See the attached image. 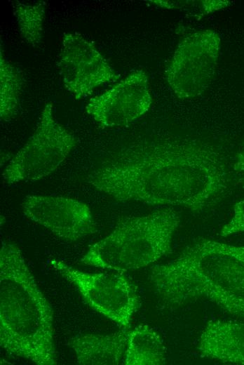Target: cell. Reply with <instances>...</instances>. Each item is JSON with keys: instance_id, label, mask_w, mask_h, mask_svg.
<instances>
[{"instance_id": "cell-17", "label": "cell", "mask_w": 244, "mask_h": 365, "mask_svg": "<svg viewBox=\"0 0 244 365\" xmlns=\"http://www.w3.org/2000/svg\"><path fill=\"white\" fill-rule=\"evenodd\" d=\"M234 171L238 176V182L244 188V149L238 157L234 165Z\"/></svg>"}, {"instance_id": "cell-7", "label": "cell", "mask_w": 244, "mask_h": 365, "mask_svg": "<svg viewBox=\"0 0 244 365\" xmlns=\"http://www.w3.org/2000/svg\"><path fill=\"white\" fill-rule=\"evenodd\" d=\"M221 40L213 30L196 32L178 45L165 72V79L180 99L202 95L215 75Z\"/></svg>"}, {"instance_id": "cell-16", "label": "cell", "mask_w": 244, "mask_h": 365, "mask_svg": "<svg viewBox=\"0 0 244 365\" xmlns=\"http://www.w3.org/2000/svg\"><path fill=\"white\" fill-rule=\"evenodd\" d=\"M243 232H244V199L234 205L233 216L229 222L222 227L219 234L225 237Z\"/></svg>"}, {"instance_id": "cell-1", "label": "cell", "mask_w": 244, "mask_h": 365, "mask_svg": "<svg viewBox=\"0 0 244 365\" xmlns=\"http://www.w3.org/2000/svg\"><path fill=\"white\" fill-rule=\"evenodd\" d=\"M86 181L118 201L201 211L225 192L229 179L215 149L185 140L128 148L91 171Z\"/></svg>"}, {"instance_id": "cell-2", "label": "cell", "mask_w": 244, "mask_h": 365, "mask_svg": "<svg viewBox=\"0 0 244 365\" xmlns=\"http://www.w3.org/2000/svg\"><path fill=\"white\" fill-rule=\"evenodd\" d=\"M149 279L168 303L203 298L244 317V245L199 239L170 263L151 267Z\"/></svg>"}, {"instance_id": "cell-3", "label": "cell", "mask_w": 244, "mask_h": 365, "mask_svg": "<svg viewBox=\"0 0 244 365\" xmlns=\"http://www.w3.org/2000/svg\"><path fill=\"white\" fill-rule=\"evenodd\" d=\"M0 345L36 364H57L53 310L20 248L10 241L0 250Z\"/></svg>"}, {"instance_id": "cell-10", "label": "cell", "mask_w": 244, "mask_h": 365, "mask_svg": "<svg viewBox=\"0 0 244 365\" xmlns=\"http://www.w3.org/2000/svg\"><path fill=\"white\" fill-rule=\"evenodd\" d=\"M22 207L30 220L66 241H76L97 231L89 206L73 198L29 195L25 198Z\"/></svg>"}, {"instance_id": "cell-15", "label": "cell", "mask_w": 244, "mask_h": 365, "mask_svg": "<svg viewBox=\"0 0 244 365\" xmlns=\"http://www.w3.org/2000/svg\"><path fill=\"white\" fill-rule=\"evenodd\" d=\"M13 9L22 37L32 46L40 44L42 39L46 4L43 2L34 5L17 2L14 4Z\"/></svg>"}, {"instance_id": "cell-6", "label": "cell", "mask_w": 244, "mask_h": 365, "mask_svg": "<svg viewBox=\"0 0 244 365\" xmlns=\"http://www.w3.org/2000/svg\"><path fill=\"white\" fill-rule=\"evenodd\" d=\"M50 264L76 286L93 310L123 328L130 327L140 307V299L136 287L126 276L114 272H85L55 258Z\"/></svg>"}, {"instance_id": "cell-14", "label": "cell", "mask_w": 244, "mask_h": 365, "mask_svg": "<svg viewBox=\"0 0 244 365\" xmlns=\"http://www.w3.org/2000/svg\"><path fill=\"white\" fill-rule=\"evenodd\" d=\"M0 57V117L2 121H8L18 112L22 80L17 69L6 60L1 49Z\"/></svg>"}, {"instance_id": "cell-12", "label": "cell", "mask_w": 244, "mask_h": 365, "mask_svg": "<svg viewBox=\"0 0 244 365\" xmlns=\"http://www.w3.org/2000/svg\"><path fill=\"white\" fill-rule=\"evenodd\" d=\"M128 328L110 334H86L73 338L69 346L76 363L83 365L123 364L128 343Z\"/></svg>"}, {"instance_id": "cell-8", "label": "cell", "mask_w": 244, "mask_h": 365, "mask_svg": "<svg viewBox=\"0 0 244 365\" xmlns=\"http://www.w3.org/2000/svg\"><path fill=\"white\" fill-rule=\"evenodd\" d=\"M57 67L65 88L76 100L120 77L95 45L77 32L64 34Z\"/></svg>"}, {"instance_id": "cell-11", "label": "cell", "mask_w": 244, "mask_h": 365, "mask_svg": "<svg viewBox=\"0 0 244 365\" xmlns=\"http://www.w3.org/2000/svg\"><path fill=\"white\" fill-rule=\"evenodd\" d=\"M197 349L207 357L244 365V324L208 321L201 334Z\"/></svg>"}, {"instance_id": "cell-5", "label": "cell", "mask_w": 244, "mask_h": 365, "mask_svg": "<svg viewBox=\"0 0 244 365\" xmlns=\"http://www.w3.org/2000/svg\"><path fill=\"white\" fill-rule=\"evenodd\" d=\"M76 145V138L53 116L48 102L37 127L5 168L2 176L8 184L33 182L54 172Z\"/></svg>"}, {"instance_id": "cell-9", "label": "cell", "mask_w": 244, "mask_h": 365, "mask_svg": "<svg viewBox=\"0 0 244 365\" xmlns=\"http://www.w3.org/2000/svg\"><path fill=\"white\" fill-rule=\"evenodd\" d=\"M151 102L147 74L137 69L91 98L85 109L100 127L113 128L126 126L141 117L149 111Z\"/></svg>"}, {"instance_id": "cell-4", "label": "cell", "mask_w": 244, "mask_h": 365, "mask_svg": "<svg viewBox=\"0 0 244 365\" xmlns=\"http://www.w3.org/2000/svg\"><path fill=\"white\" fill-rule=\"evenodd\" d=\"M180 221L179 213L171 207L121 219L109 235L88 248L81 262L118 272L147 267L171 252Z\"/></svg>"}, {"instance_id": "cell-13", "label": "cell", "mask_w": 244, "mask_h": 365, "mask_svg": "<svg viewBox=\"0 0 244 365\" xmlns=\"http://www.w3.org/2000/svg\"><path fill=\"white\" fill-rule=\"evenodd\" d=\"M166 363V348L161 336L148 325L128 331L123 364L162 365Z\"/></svg>"}]
</instances>
